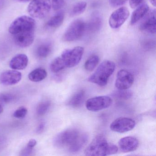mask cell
<instances>
[{
  "mask_svg": "<svg viewBox=\"0 0 156 156\" xmlns=\"http://www.w3.org/2000/svg\"><path fill=\"white\" fill-rule=\"evenodd\" d=\"M16 1L19 2H27L30 1H31V0H15Z\"/></svg>",
  "mask_w": 156,
  "mask_h": 156,
  "instance_id": "37",
  "label": "cell"
},
{
  "mask_svg": "<svg viewBox=\"0 0 156 156\" xmlns=\"http://www.w3.org/2000/svg\"><path fill=\"white\" fill-rule=\"evenodd\" d=\"M151 3L154 7H156V0H150Z\"/></svg>",
  "mask_w": 156,
  "mask_h": 156,
  "instance_id": "36",
  "label": "cell"
},
{
  "mask_svg": "<svg viewBox=\"0 0 156 156\" xmlns=\"http://www.w3.org/2000/svg\"><path fill=\"white\" fill-rule=\"evenodd\" d=\"M34 30L28 31L14 34V42L21 48H26L32 44L34 39Z\"/></svg>",
  "mask_w": 156,
  "mask_h": 156,
  "instance_id": "14",
  "label": "cell"
},
{
  "mask_svg": "<svg viewBox=\"0 0 156 156\" xmlns=\"http://www.w3.org/2000/svg\"><path fill=\"white\" fill-rule=\"evenodd\" d=\"M99 62V58L98 55H91L85 63V69L88 72H92L97 66Z\"/></svg>",
  "mask_w": 156,
  "mask_h": 156,
  "instance_id": "23",
  "label": "cell"
},
{
  "mask_svg": "<svg viewBox=\"0 0 156 156\" xmlns=\"http://www.w3.org/2000/svg\"><path fill=\"white\" fill-rule=\"evenodd\" d=\"M115 69V64L114 62L105 60L99 65L94 73L89 76L88 81L100 86H105Z\"/></svg>",
  "mask_w": 156,
  "mask_h": 156,
  "instance_id": "3",
  "label": "cell"
},
{
  "mask_svg": "<svg viewBox=\"0 0 156 156\" xmlns=\"http://www.w3.org/2000/svg\"><path fill=\"white\" fill-rule=\"evenodd\" d=\"M87 4L85 2H77L74 5L71 12L72 16H76L83 13L85 11Z\"/></svg>",
  "mask_w": 156,
  "mask_h": 156,
  "instance_id": "24",
  "label": "cell"
},
{
  "mask_svg": "<svg viewBox=\"0 0 156 156\" xmlns=\"http://www.w3.org/2000/svg\"><path fill=\"white\" fill-rule=\"evenodd\" d=\"M129 15V10L126 7H121L117 9L109 17V26L112 29H118L124 24Z\"/></svg>",
  "mask_w": 156,
  "mask_h": 156,
  "instance_id": "9",
  "label": "cell"
},
{
  "mask_svg": "<svg viewBox=\"0 0 156 156\" xmlns=\"http://www.w3.org/2000/svg\"><path fill=\"white\" fill-rule=\"evenodd\" d=\"M86 30V23L81 19L72 21L67 27L62 36L65 42H72L80 39Z\"/></svg>",
  "mask_w": 156,
  "mask_h": 156,
  "instance_id": "4",
  "label": "cell"
},
{
  "mask_svg": "<svg viewBox=\"0 0 156 156\" xmlns=\"http://www.w3.org/2000/svg\"><path fill=\"white\" fill-rule=\"evenodd\" d=\"M52 51V46L51 43H43L37 47L35 54L37 57L40 59H44L48 57Z\"/></svg>",
  "mask_w": 156,
  "mask_h": 156,
  "instance_id": "21",
  "label": "cell"
},
{
  "mask_svg": "<svg viewBox=\"0 0 156 156\" xmlns=\"http://www.w3.org/2000/svg\"><path fill=\"white\" fill-rule=\"evenodd\" d=\"M51 103L49 101H44L41 102L37 105L36 112L39 116H42L45 115L50 108Z\"/></svg>",
  "mask_w": 156,
  "mask_h": 156,
  "instance_id": "25",
  "label": "cell"
},
{
  "mask_svg": "<svg viewBox=\"0 0 156 156\" xmlns=\"http://www.w3.org/2000/svg\"><path fill=\"white\" fill-rule=\"evenodd\" d=\"M85 92L82 90L74 94L68 101V105L73 108H79L83 103L85 99Z\"/></svg>",
  "mask_w": 156,
  "mask_h": 156,
  "instance_id": "20",
  "label": "cell"
},
{
  "mask_svg": "<svg viewBox=\"0 0 156 156\" xmlns=\"http://www.w3.org/2000/svg\"><path fill=\"white\" fill-rule=\"evenodd\" d=\"M35 21L32 18L22 16L15 19L10 25V33L14 35L17 34L28 31L34 30Z\"/></svg>",
  "mask_w": 156,
  "mask_h": 156,
  "instance_id": "7",
  "label": "cell"
},
{
  "mask_svg": "<svg viewBox=\"0 0 156 156\" xmlns=\"http://www.w3.org/2000/svg\"><path fill=\"white\" fill-rule=\"evenodd\" d=\"M65 69L60 57L55 58L50 65V69L54 73H57Z\"/></svg>",
  "mask_w": 156,
  "mask_h": 156,
  "instance_id": "27",
  "label": "cell"
},
{
  "mask_svg": "<svg viewBox=\"0 0 156 156\" xmlns=\"http://www.w3.org/2000/svg\"><path fill=\"white\" fill-rule=\"evenodd\" d=\"M65 0H52V7L54 10L58 11L61 9L64 6Z\"/></svg>",
  "mask_w": 156,
  "mask_h": 156,
  "instance_id": "30",
  "label": "cell"
},
{
  "mask_svg": "<svg viewBox=\"0 0 156 156\" xmlns=\"http://www.w3.org/2000/svg\"><path fill=\"white\" fill-rule=\"evenodd\" d=\"M88 139L87 135L75 129L62 131L55 138L54 144L59 148H66L72 152L79 151Z\"/></svg>",
  "mask_w": 156,
  "mask_h": 156,
  "instance_id": "1",
  "label": "cell"
},
{
  "mask_svg": "<svg viewBox=\"0 0 156 156\" xmlns=\"http://www.w3.org/2000/svg\"><path fill=\"white\" fill-rule=\"evenodd\" d=\"M29 62L28 56L24 54L17 55L11 60L9 66L15 70H22L27 67Z\"/></svg>",
  "mask_w": 156,
  "mask_h": 156,
  "instance_id": "16",
  "label": "cell"
},
{
  "mask_svg": "<svg viewBox=\"0 0 156 156\" xmlns=\"http://www.w3.org/2000/svg\"><path fill=\"white\" fill-rule=\"evenodd\" d=\"M143 2V0H129V6L131 9H136L141 5Z\"/></svg>",
  "mask_w": 156,
  "mask_h": 156,
  "instance_id": "32",
  "label": "cell"
},
{
  "mask_svg": "<svg viewBox=\"0 0 156 156\" xmlns=\"http://www.w3.org/2000/svg\"><path fill=\"white\" fill-rule=\"evenodd\" d=\"M3 107H2V106L0 104V114H2L3 112Z\"/></svg>",
  "mask_w": 156,
  "mask_h": 156,
  "instance_id": "38",
  "label": "cell"
},
{
  "mask_svg": "<svg viewBox=\"0 0 156 156\" xmlns=\"http://www.w3.org/2000/svg\"><path fill=\"white\" fill-rule=\"evenodd\" d=\"M32 150L33 149L30 148L26 146L23 149L22 151L21 152V155H23V156L30 155L32 151Z\"/></svg>",
  "mask_w": 156,
  "mask_h": 156,
  "instance_id": "33",
  "label": "cell"
},
{
  "mask_svg": "<svg viewBox=\"0 0 156 156\" xmlns=\"http://www.w3.org/2000/svg\"><path fill=\"white\" fill-rule=\"evenodd\" d=\"M127 0H109V3L112 7H118L126 3Z\"/></svg>",
  "mask_w": 156,
  "mask_h": 156,
  "instance_id": "31",
  "label": "cell"
},
{
  "mask_svg": "<svg viewBox=\"0 0 156 156\" xmlns=\"http://www.w3.org/2000/svg\"><path fill=\"white\" fill-rule=\"evenodd\" d=\"M149 8L147 4H141L136 8V9L132 12L130 19L131 25H135L139 21L142 20L144 16L148 12Z\"/></svg>",
  "mask_w": 156,
  "mask_h": 156,
  "instance_id": "17",
  "label": "cell"
},
{
  "mask_svg": "<svg viewBox=\"0 0 156 156\" xmlns=\"http://www.w3.org/2000/svg\"><path fill=\"white\" fill-rule=\"evenodd\" d=\"M118 145L120 150L123 152H131L138 147L139 141L134 137L126 136L119 140Z\"/></svg>",
  "mask_w": 156,
  "mask_h": 156,
  "instance_id": "15",
  "label": "cell"
},
{
  "mask_svg": "<svg viewBox=\"0 0 156 156\" xmlns=\"http://www.w3.org/2000/svg\"><path fill=\"white\" fill-rule=\"evenodd\" d=\"M28 110L25 107L22 106L15 110L13 113V116L16 118H23L26 116Z\"/></svg>",
  "mask_w": 156,
  "mask_h": 156,
  "instance_id": "29",
  "label": "cell"
},
{
  "mask_svg": "<svg viewBox=\"0 0 156 156\" xmlns=\"http://www.w3.org/2000/svg\"><path fill=\"white\" fill-rule=\"evenodd\" d=\"M37 144V141L34 139H32L29 140V142L27 145V147L33 149V148L36 146Z\"/></svg>",
  "mask_w": 156,
  "mask_h": 156,
  "instance_id": "34",
  "label": "cell"
},
{
  "mask_svg": "<svg viewBox=\"0 0 156 156\" xmlns=\"http://www.w3.org/2000/svg\"><path fill=\"white\" fill-rule=\"evenodd\" d=\"M44 123H41L39 125V126H38V128L37 129V132L38 133H41L43 131L44 129Z\"/></svg>",
  "mask_w": 156,
  "mask_h": 156,
  "instance_id": "35",
  "label": "cell"
},
{
  "mask_svg": "<svg viewBox=\"0 0 156 156\" xmlns=\"http://www.w3.org/2000/svg\"><path fill=\"white\" fill-rule=\"evenodd\" d=\"M112 99L107 96H100L89 98L86 102V107L89 111L97 112L109 107Z\"/></svg>",
  "mask_w": 156,
  "mask_h": 156,
  "instance_id": "8",
  "label": "cell"
},
{
  "mask_svg": "<svg viewBox=\"0 0 156 156\" xmlns=\"http://www.w3.org/2000/svg\"><path fill=\"white\" fill-rule=\"evenodd\" d=\"M103 20L100 14L94 12L91 16L88 24H86V29L91 32H96L100 30L102 26Z\"/></svg>",
  "mask_w": 156,
  "mask_h": 156,
  "instance_id": "18",
  "label": "cell"
},
{
  "mask_svg": "<svg viewBox=\"0 0 156 156\" xmlns=\"http://www.w3.org/2000/svg\"><path fill=\"white\" fill-rule=\"evenodd\" d=\"M22 77L21 73L17 70H8L0 75V83L3 85H13L19 83Z\"/></svg>",
  "mask_w": 156,
  "mask_h": 156,
  "instance_id": "13",
  "label": "cell"
},
{
  "mask_svg": "<svg viewBox=\"0 0 156 156\" xmlns=\"http://www.w3.org/2000/svg\"><path fill=\"white\" fill-rule=\"evenodd\" d=\"M15 98L13 94L8 93H2L0 94V102L2 103H10Z\"/></svg>",
  "mask_w": 156,
  "mask_h": 156,
  "instance_id": "28",
  "label": "cell"
},
{
  "mask_svg": "<svg viewBox=\"0 0 156 156\" xmlns=\"http://www.w3.org/2000/svg\"><path fill=\"white\" fill-rule=\"evenodd\" d=\"M51 7L50 0H32L28 6L27 10L33 18L41 19L48 15Z\"/></svg>",
  "mask_w": 156,
  "mask_h": 156,
  "instance_id": "6",
  "label": "cell"
},
{
  "mask_svg": "<svg viewBox=\"0 0 156 156\" xmlns=\"http://www.w3.org/2000/svg\"><path fill=\"white\" fill-rule=\"evenodd\" d=\"M136 126V122L132 119L120 117L115 119L110 124V129L114 132L123 133L132 130Z\"/></svg>",
  "mask_w": 156,
  "mask_h": 156,
  "instance_id": "10",
  "label": "cell"
},
{
  "mask_svg": "<svg viewBox=\"0 0 156 156\" xmlns=\"http://www.w3.org/2000/svg\"><path fill=\"white\" fill-rule=\"evenodd\" d=\"M83 53L84 48L81 46L64 50L59 57L65 69L72 68L77 65L81 61Z\"/></svg>",
  "mask_w": 156,
  "mask_h": 156,
  "instance_id": "5",
  "label": "cell"
},
{
  "mask_svg": "<svg viewBox=\"0 0 156 156\" xmlns=\"http://www.w3.org/2000/svg\"><path fill=\"white\" fill-rule=\"evenodd\" d=\"M113 95L115 98H116L119 99L127 100L132 97L133 93L132 91L128 89H125V90L118 89V90L115 92Z\"/></svg>",
  "mask_w": 156,
  "mask_h": 156,
  "instance_id": "26",
  "label": "cell"
},
{
  "mask_svg": "<svg viewBox=\"0 0 156 156\" xmlns=\"http://www.w3.org/2000/svg\"><path fill=\"white\" fill-rule=\"evenodd\" d=\"M47 76V72L45 69L39 68L32 71L28 75V77L32 82H39L44 80Z\"/></svg>",
  "mask_w": 156,
  "mask_h": 156,
  "instance_id": "22",
  "label": "cell"
},
{
  "mask_svg": "<svg viewBox=\"0 0 156 156\" xmlns=\"http://www.w3.org/2000/svg\"><path fill=\"white\" fill-rule=\"evenodd\" d=\"M156 10L147 12L143 18L139 26L141 31L150 34H155L156 31Z\"/></svg>",
  "mask_w": 156,
  "mask_h": 156,
  "instance_id": "11",
  "label": "cell"
},
{
  "mask_svg": "<svg viewBox=\"0 0 156 156\" xmlns=\"http://www.w3.org/2000/svg\"><path fill=\"white\" fill-rule=\"evenodd\" d=\"M65 15L63 11L56 13L45 24L47 29L51 30H56L62 24L64 20Z\"/></svg>",
  "mask_w": 156,
  "mask_h": 156,
  "instance_id": "19",
  "label": "cell"
},
{
  "mask_svg": "<svg viewBox=\"0 0 156 156\" xmlns=\"http://www.w3.org/2000/svg\"><path fill=\"white\" fill-rule=\"evenodd\" d=\"M118 148L113 143L109 142L102 136H98L93 139L85 150L88 156H104L115 154Z\"/></svg>",
  "mask_w": 156,
  "mask_h": 156,
  "instance_id": "2",
  "label": "cell"
},
{
  "mask_svg": "<svg viewBox=\"0 0 156 156\" xmlns=\"http://www.w3.org/2000/svg\"><path fill=\"white\" fill-rule=\"evenodd\" d=\"M134 81L133 75L129 71L121 70L117 74L115 86L119 90L128 89L132 85Z\"/></svg>",
  "mask_w": 156,
  "mask_h": 156,
  "instance_id": "12",
  "label": "cell"
}]
</instances>
